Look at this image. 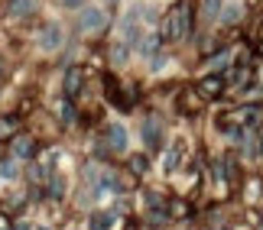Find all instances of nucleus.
Returning <instances> with one entry per match:
<instances>
[{
    "label": "nucleus",
    "instance_id": "obj_1",
    "mask_svg": "<svg viewBox=\"0 0 263 230\" xmlns=\"http://www.w3.org/2000/svg\"><path fill=\"white\" fill-rule=\"evenodd\" d=\"M189 7L185 4H176L173 10L166 13V19H163V39L166 43H182L185 39V33H189Z\"/></svg>",
    "mask_w": 263,
    "mask_h": 230
},
{
    "label": "nucleus",
    "instance_id": "obj_2",
    "mask_svg": "<svg viewBox=\"0 0 263 230\" xmlns=\"http://www.w3.org/2000/svg\"><path fill=\"white\" fill-rule=\"evenodd\" d=\"M62 43H65V33H62L59 23H46L39 29V49H43V52H59Z\"/></svg>",
    "mask_w": 263,
    "mask_h": 230
},
{
    "label": "nucleus",
    "instance_id": "obj_3",
    "mask_svg": "<svg viewBox=\"0 0 263 230\" xmlns=\"http://www.w3.org/2000/svg\"><path fill=\"white\" fill-rule=\"evenodd\" d=\"M104 23H107V16L98 7H82V13H78V29L82 33H101Z\"/></svg>",
    "mask_w": 263,
    "mask_h": 230
},
{
    "label": "nucleus",
    "instance_id": "obj_4",
    "mask_svg": "<svg viewBox=\"0 0 263 230\" xmlns=\"http://www.w3.org/2000/svg\"><path fill=\"white\" fill-rule=\"evenodd\" d=\"M82 85H85V68L72 65V68L65 72V78H62V94L68 97V101H75V97L82 94Z\"/></svg>",
    "mask_w": 263,
    "mask_h": 230
},
{
    "label": "nucleus",
    "instance_id": "obj_5",
    "mask_svg": "<svg viewBox=\"0 0 263 230\" xmlns=\"http://www.w3.org/2000/svg\"><path fill=\"white\" fill-rule=\"evenodd\" d=\"M143 143L149 149H159V143H163V123H159L156 117L143 120Z\"/></svg>",
    "mask_w": 263,
    "mask_h": 230
},
{
    "label": "nucleus",
    "instance_id": "obj_6",
    "mask_svg": "<svg viewBox=\"0 0 263 230\" xmlns=\"http://www.w3.org/2000/svg\"><path fill=\"white\" fill-rule=\"evenodd\" d=\"M36 13V0H7V16L13 19H26Z\"/></svg>",
    "mask_w": 263,
    "mask_h": 230
},
{
    "label": "nucleus",
    "instance_id": "obj_7",
    "mask_svg": "<svg viewBox=\"0 0 263 230\" xmlns=\"http://www.w3.org/2000/svg\"><path fill=\"white\" fill-rule=\"evenodd\" d=\"M107 143H110L114 153H124V149H127V130H124V123H110L107 127Z\"/></svg>",
    "mask_w": 263,
    "mask_h": 230
},
{
    "label": "nucleus",
    "instance_id": "obj_8",
    "mask_svg": "<svg viewBox=\"0 0 263 230\" xmlns=\"http://www.w3.org/2000/svg\"><path fill=\"white\" fill-rule=\"evenodd\" d=\"M218 16H221V23L234 26V23H240V16H244V7L231 0V4H224V7H221V13H218Z\"/></svg>",
    "mask_w": 263,
    "mask_h": 230
},
{
    "label": "nucleus",
    "instance_id": "obj_9",
    "mask_svg": "<svg viewBox=\"0 0 263 230\" xmlns=\"http://www.w3.org/2000/svg\"><path fill=\"white\" fill-rule=\"evenodd\" d=\"M10 146H13V156H16V159H29V156L36 153V149H33V139H29V136H16Z\"/></svg>",
    "mask_w": 263,
    "mask_h": 230
},
{
    "label": "nucleus",
    "instance_id": "obj_10",
    "mask_svg": "<svg viewBox=\"0 0 263 230\" xmlns=\"http://www.w3.org/2000/svg\"><path fill=\"white\" fill-rule=\"evenodd\" d=\"M221 88H224V81H221L218 75H211V78L201 81V94H205V97H215V94H221Z\"/></svg>",
    "mask_w": 263,
    "mask_h": 230
},
{
    "label": "nucleus",
    "instance_id": "obj_11",
    "mask_svg": "<svg viewBox=\"0 0 263 230\" xmlns=\"http://www.w3.org/2000/svg\"><path fill=\"white\" fill-rule=\"evenodd\" d=\"M221 7H224V0H201V16H205V19H218Z\"/></svg>",
    "mask_w": 263,
    "mask_h": 230
},
{
    "label": "nucleus",
    "instance_id": "obj_12",
    "mask_svg": "<svg viewBox=\"0 0 263 230\" xmlns=\"http://www.w3.org/2000/svg\"><path fill=\"white\" fill-rule=\"evenodd\" d=\"M156 49H159V39H156V36H143V39L137 43V52H143V55H153Z\"/></svg>",
    "mask_w": 263,
    "mask_h": 230
},
{
    "label": "nucleus",
    "instance_id": "obj_13",
    "mask_svg": "<svg viewBox=\"0 0 263 230\" xmlns=\"http://www.w3.org/2000/svg\"><path fill=\"white\" fill-rule=\"evenodd\" d=\"M179 156H182V146L176 143L173 149H169V156H166V162H163V169H166V172H173V169L179 165Z\"/></svg>",
    "mask_w": 263,
    "mask_h": 230
},
{
    "label": "nucleus",
    "instance_id": "obj_14",
    "mask_svg": "<svg viewBox=\"0 0 263 230\" xmlns=\"http://www.w3.org/2000/svg\"><path fill=\"white\" fill-rule=\"evenodd\" d=\"M0 178H16V156L7 159V162H0Z\"/></svg>",
    "mask_w": 263,
    "mask_h": 230
},
{
    "label": "nucleus",
    "instance_id": "obj_15",
    "mask_svg": "<svg viewBox=\"0 0 263 230\" xmlns=\"http://www.w3.org/2000/svg\"><path fill=\"white\" fill-rule=\"evenodd\" d=\"M59 117H62V123H72V120H75V107H72L68 97H65V104L59 107Z\"/></svg>",
    "mask_w": 263,
    "mask_h": 230
},
{
    "label": "nucleus",
    "instance_id": "obj_16",
    "mask_svg": "<svg viewBox=\"0 0 263 230\" xmlns=\"http://www.w3.org/2000/svg\"><path fill=\"white\" fill-rule=\"evenodd\" d=\"M257 117H260V111H254V107H247V111H240V114H237V120H240V123H247V127H254V123H257Z\"/></svg>",
    "mask_w": 263,
    "mask_h": 230
},
{
    "label": "nucleus",
    "instance_id": "obj_17",
    "mask_svg": "<svg viewBox=\"0 0 263 230\" xmlns=\"http://www.w3.org/2000/svg\"><path fill=\"white\" fill-rule=\"evenodd\" d=\"M110 55H114V62L120 65V62H127V43H117L114 49H110Z\"/></svg>",
    "mask_w": 263,
    "mask_h": 230
},
{
    "label": "nucleus",
    "instance_id": "obj_18",
    "mask_svg": "<svg viewBox=\"0 0 263 230\" xmlns=\"http://www.w3.org/2000/svg\"><path fill=\"white\" fill-rule=\"evenodd\" d=\"M231 62V55L228 52H221L218 58H211V62H208V68H215V72H221V65H228Z\"/></svg>",
    "mask_w": 263,
    "mask_h": 230
},
{
    "label": "nucleus",
    "instance_id": "obj_19",
    "mask_svg": "<svg viewBox=\"0 0 263 230\" xmlns=\"http://www.w3.org/2000/svg\"><path fill=\"white\" fill-rule=\"evenodd\" d=\"M130 165H134V172H137V175H143V172H146V159H140V156H137Z\"/></svg>",
    "mask_w": 263,
    "mask_h": 230
},
{
    "label": "nucleus",
    "instance_id": "obj_20",
    "mask_svg": "<svg viewBox=\"0 0 263 230\" xmlns=\"http://www.w3.org/2000/svg\"><path fill=\"white\" fill-rule=\"evenodd\" d=\"M62 7H68V10H82L85 7V0H59Z\"/></svg>",
    "mask_w": 263,
    "mask_h": 230
},
{
    "label": "nucleus",
    "instance_id": "obj_21",
    "mask_svg": "<svg viewBox=\"0 0 263 230\" xmlns=\"http://www.w3.org/2000/svg\"><path fill=\"white\" fill-rule=\"evenodd\" d=\"M65 192V182L62 178H52V195H62Z\"/></svg>",
    "mask_w": 263,
    "mask_h": 230
},
{
    "label": "nucleus",
    "instance_id": "obj_22",
    "mask_svg": "<svg viewBox=\"0 0 263 230\" xmlns=\"http://www.w3.org/2000/svg\"><path fill=\"white\" fill-rule=\"evenodd\" d=\"M107 4H110V7H114V4H117V0H107Z\"/></svg>",
    "mask_w": 263,
    "mask_h": 230
}]
</instances>
